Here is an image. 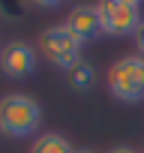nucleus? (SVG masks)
I'll return each instance as SVG.
<instances>
[{
	"label": "nucleus",
	"mask_w": 144,
	"mask_h": 153,
	"mask_svg": "<svg viewBox=\"0 0 144 153\" xmlns=\"http://www.w3.org/2000/svg\"><path fill=\"white\" fill-rule=\"evenodd\" d=\"M42 126V105L27 93H6L0 99V132L9 138H27Z\"/></svg>",
	"instance_id": "obj_1"
},
{
	"label": "nucleus",
	"mask_w": 144,
	"mask_h": 153,
	"mask_svg": "<svg viewBox=\"0 0 144 153\" xmlns=\"http://www.w3.org/2000/svg\"><path fill=\"white\" fill-rule=\"evenodd\" d=\"M141 153H144V150H141Z\"/></svg>",
	"instance_id": "obj_12"
},
{
	"label": "nucleus",
	"mask_w": 144,
	"mask_h": 153,
	"mask_svg": "<svg viewBox=\"0 0 144 153\" xmlns=\"http://www.w3.org/2000/svg\"><path fill=\"white\" fill-rule=\"evenodd\" d=\"M81 48H84V42L72 33L66 24H51V27H45L39 33V51L57 69H66L69 72L72 66L81 60Z\"/></svg>",
	"instance_id": "obj_3"
},
{
	"label": "nucleus",
	"mask_w": 144,
	"mask_h": 153,
	"mask_svg": "<svg viewBox=\"0 0 144 153\" xmlns=\"http://www.w3.org/2000/svg\"><path fill=\"white\" fill-rule=\"evenodd\" d=\"M66 81H69V87H72V90L84 93V90H90V87L96 84V69H93L87 60H78L75 66L66 72Z\"/></svg>",
	"instance_id": "obj_8"
},
{
	"label": "nucleus",
	"mask_w": 144,
	"mask_h": 153,
	"mask_svg": "<svg viewBox=\"0 0 144 153\" xmlns=\"http://www.w3.org/2000/svg\"><path fill=\"white\" fill-rule=\"evenodd\" d=\"M39 66V54L33 45L21 42V39H12L0 48V72L6 78H30Z\"/></svg>",
	"instance_id": "obj_5"
},
{
	"label": "nucleus",
	"mask_w": 144,
	"mask_h": 153,
	"mask_svg": "<svg viewBox=\"0 0 144 153\" xmlns=\"http://www.w3.org/2000/svg\"><path fill=\"white\" fill-rule=\"evenodd\" d=\"M132 39H135V48H138V54L144 57V21L138 24V30H135V36H132Z\"/></svg>",
	"instance_id": "obj_9"
},
{
	"label": "nucleus",
	"mask_w": 144,
	"mask_h": 153,
	"mask_svg": "<svg viewBox=\"0 0 144 153\" xmlns=\"http://www.w3.org/2000/svg\"><path fill=\"white\" fill-rule=\"evenodd\" d=\"M30 153H75V147H72L69 138L60 135V132H42L30 144Z\"/></svg>",
	"instance_id": "obj_7"
},
{
	"label": "nucleus",
	"mask_w": 144,
	"mask_h": 153,
	"mask_svg": "<svg viewBox=\"0 0 144 153\" xmlns=\"http://www.w3.org/2000/svg\"><path fill=\"white\" fill-rule=\"evenodd\" d=\"M108 153H138V150H132V147H111Z\"/></svg>",
	"instance_id": "obj_10"
},
{
	"label": "nucleus",
	"mask_w": 144,
	"mask_h": 153,
	"mask_svg": "<svg viewBox=\"0 0 144 153\" xmlns=\"http://www.w3.org/2000/svg\"><path fill=\"white\" fill-rule=\"evenodd\" d=\"M108 90L117 102H126V105L144 99V57L141 54H126L111 63Z\"/></svg>",
	"instance_id": "obj_2"
},
{
	"label": "nucleus",
	"mask_w": 144,
	"mask_h": 153,
	"mask_svg": "<svg viewBox=\"0 0 144 153\" xmlns=\"http://www.w3.org/2000/svg\"><path fill=\"white\" fill-rule=\"evenodd\" d=\"M75 153H93V150H75Z\"/></svg>",
	"instance_id": "obj_11"
},
{
	"label": "nucleus",
	"mask_w": 144,
	"mask_h": 153,
	"mask_svg": "<svg viewBox=\"0 0 144 153\" xmlns=\"http://www.w3.org/2000/svg\"><path fill=\"white\" fill-rule=\"evenodd\" d=\"M99 6V18H102V30L108 36H135L141 18V3L138 0H102Z\"/></svg>",
	"instance_id": "obj_4"
},
{
	"label": "nucleus",
	"mask_w": 144,
	"mask_h": 153,
	"mask_svg": "<svg viewBox=\"0 0 144 153\" xmlns=\"http://www.w3.org/2000/svg\"><path fill=\"white\" fill-rule=\"evenodd\" d=\"M66 27L75 33L81 42H90L96 36H102V18H99V6H75L66 18Z\"/></svg>",
	"instance_id": "obj_6"
}]
</instances>
